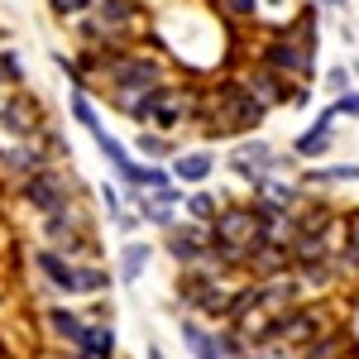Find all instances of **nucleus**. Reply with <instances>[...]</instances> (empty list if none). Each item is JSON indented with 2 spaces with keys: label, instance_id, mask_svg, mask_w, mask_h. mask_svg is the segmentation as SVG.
Wrapping results in <instances>:
<instances>
[{
  "label": "nucleus",
  "instance_id": "nucleus-1",
  "mask_svg": "<svg viewBox=\"0 0 359 359\" xmlns=\"http://www.w3.org/2000/svg\"><path fill=\"white\" fill-rule=\"evenodd\" d=\"M264 120H269V106L254 101L240 77H221V82L201 86V130H206V139H235L240 144Z\"/></svg>",
  "mask_w": 359,
  "mask_h": 359
},
{
  "label": "nucleus",
  "instance_id": "nucleus-2",
  "mask_svg": "<svg viewBox=\"0 0 359 359\" xmlns=\"http://www.w3.org/2000/svg\"><path fill=\"white\" fill-rule=\"evenodd\" d=\"M29 264H34V273L43 278V287L53 292L57 302H101V297H111V287H115V269H106V264H77V259H67V254H57L48 245L34 249Z\"/></svg>",
  "mask_w": 359,
  "mask_h": 359
},
{
  "label": "nucleus",
  "instance_id": "nucleus-3",
  "mask_svg": "<svg viewBox=\"0 0 359 359\" xmlns=\"http://www.w3.org/2000/svg\"><path fill=\"white\" fill-rule=\"evenodd\" d=\"M39 235H43V245H48V249L67 254V259H77V264H101L96 216L86 211L82 201H72V206L57 211V216H43V221H39Z\"/></svg>",
  "mask_w": 359,
  "mask_h": 359
},
{
  "label": "nucleus",
  "instance_id": "nucleus-4",
  "mask_svg": "<svg viewBox=\"0 0 359 359\" xmlns=\"http://www.w3.org/2000/svg\"><path fill=\"white\" fill-rule=\"evenodd\" d=\"M15 196L25 201L29 211L43 221V216H57V211H67L72 201H82L77 196V177H72V168H39V172H29V177H20L15 182Z\"/></svg>",
  "mask_w": 359,
  "mask_h": 359
},
{
  "label": "nucleus",
  "instance_id": "nucleus-5",
  "mask_svg": "<svg viewBox=\"0 0 359 359\" xmlns=\"http://www.w3.org/2000/svg\"><path fill=\"white\" fill-rule=\"evenodd\" d=\"M225 168H230L245 187H254L259 177H287V172L297 168V158H292V154H278L264 135H249V139H240V144L230 149Z\"/></svg>",
  "mask_w": 359,
  "mask_h": 359
},
{
  "label": "nucleus",
  "instance_id": "nucleus-6",
  "mask_svg": "<svg viewBox=\"0 0 359 359\" xmlns=\"http://www.w3.org/2000/svg\"><path fill=\"white\" fill-rule=\"evenodd\" d=\"M331 326H335L331 302H326V297H306L302 306H292L287 316H278V321H273V340L292 345V350H306V345H316Z\"/></svg>",
  "mask_w": 359,
  "mask_h": 359
},
{
  "label": "nucleus",
  "instance_id": "nucleus-7",
  "mask_svg": "<svg viewBox=\"0 0 359 359\" xmlns=\"http://www.w3.org/2000/svg\"><path fill=\"white\" fill-rule=\"evenodd\" d=\"M211 240L216 245H230V249H254L264 240V225H259V211H254V201H225L216 225H211Z\"/></svg>",
  "mask_w": 359,
  "mask_h": 359
},
{
  "label": "nucleus",
  "instance_id": "nucleus-8",
  "mask_svg": "<svg viewBox=\"0 0 359 359\" xmlns=\"http://www.w3.org/2000/svg\"><path fill=\"white\" fill-rule=\"evenodd\" d=\"M163 254L177 264V269H196V264L211 254V225L177 221V225L163 235Z\"/></svg>",
  "mask_w": 359,
  "mask_h": 359
},
{
  "label": "nucleus",
  "instance_id": "nucleus-9",
  "mask_svg": "<svg viewBox=\"0 0 359 359\" xmlns=\"http://www.w3.org/2000/svg\"><path fill=\"white\" fill-rule=\"evenodd\" d=\"M43 130H48L43 106H39L29 91H10V101H5V111H0V135L5 139H39Z\"/></svg>",
  "mask_w": 359,
  "mask_h": 359
},
{
  "label": "nucleus",
  "instance_id": "nucleus-10",
  "mask_svg": "<svg viewBox=\"0 0 359 359\" xmlns=\"http://www.w3.org/2000/svg\"><path fill=\"white\" fill-rule=\"evenodd\" d=\"M306 302V287L297 273H283V278H269V283H254V306L264 311V316H287L292 306Z\"/></svg>",
  "mask_w": 359,
  "mask_h": 359
},
{
  "label": "nucleus",
  "instance_id": "nucleus-11",
  "mask_svg": "<svg viewBox=\"0 0 359 359\" xmlns=\"http://www.w3.org/2000/svg\"><path fill=\"white\" fill-rule=\"evenodd\" d=\"M43 331H48V340L62 345V350H82L91 321H86V311H77L72 302H53V306H43Z\"/></svg>",
  "mask_w": 359,
  "mask_h": 359
},
{
  "label": "nucleus",
  "instance_id": "nucleus-12",
  "mask_svg": "<svg viewBox=\"0 0 359 359\" xmlns=\"http://www.w3.org/2000/svg\"><path fill=\"white\" fill-rule=\"evenodd\" d=\"M335 120H340V115L326 106V111L316 115L302 135L292 139V158H297V163H321V158L331 154V149H335Z\"/></svg>",
  "mask_w": 359,
  "mask_h": 359
},
{
  "label": "nucleus",
  "instance_id": "nucleus-13",
  "mask_svg": "<svg viewBox=\"0 0 359 359\" xmlns=\"http://www.w3.org/2000/svg\"><path fill=\"white\" fill-rule=\"evenodd\" d=\"M168 172H172V182H177L182 192H196V187L211 182V172H216V154H211V149H182V154L168 163Z\"/></svg>",
  "mask_w": 359,
  "mask_h": 359
},
{
  "label": "nucleus",
  "instance_id": "nucleus-14",
  "mask_svg": "<svg viewBox=\"0 0 359 359\" xmlns=\"http://www.w3.org/2000/svg\"><path fill=\"white\" fill-rule=\"evenodd\" d=\"M283 273H292V254L283 245L259 240V245L245 254V278L249 283H269V278H283Z\"/></svg>",
  "mask_w": 359,
  "mask_h": 359
},
{
  "label": "nucleus",
  "instance_id": "nucleus-15",
  "mask_svg": "<svg viewBox=\"0 0 359 359\" xmlns=\"http://www.w3.org/2000/svg\"><path fill=\"white\" fill-rule=\"evenodd\" d=\"M240 82H245V86H249V96H254V101H264L269 111H273V106H287V101H292V91H297L292 82H283L278 72H269L264 62L245 67V72H240Z\"/></svg>",
  "mask_w": 359,
  "mask_h": 359
},
{
  "label": "nucleus",
  "instance_id": "nucleus-16",
  "mask_svg": "<svg viewBox=\"0 0 359 359\" xmlns=\"http://www.w3.org/2000/svg\"><path fill=\"white\" fill-rule=\"evenodd\" d=\"M154 254H158V245H149V240H125L120 254H115V283H139L149 273Z\"/></svg>",
  "mask_w": 359,
  "mask_h": 359
},
{
  "label": "nucleus",
  "instance_id": "nucleus-17",
  "mask_svg": "<svg viewBox=\"0 0 359 359\" xmlns=\"http://www.w3.org/2000/svg\"><path fill=\"white\" fill-rule=\"evenodd\" d=\"M91 144H96V154H101V158H106V168H111V177L115 182H120V187H125V182H130V177H135V149H130V144H120V139L111 135V130H101V135L91 139Z\"/></svg>",
  "mask_w": 359,
  "mask_h": 359
},
{
  "label": "nucleus",
  "instance_id": "nucleus-18",
  "mask_svg": "<svg viewBox=\"0 0 359 359\" xmlns=\"http://www.w3.org/2000/svg\"><path fill=\"white\" fill-rule=\"evenodd\" d=\"M306 192H326V187H350L359 182V163H311L306 172H297Z\"/></svg>",
  "mask_w": 359,
  "mask_h": 359
},
{
  "label": "nucleus",
  "instance_id": "nucleus-19",
  "mask_svg": "<svg viewBox=\"0 0 359 359\" xmlns=\"http://www.w3.org/2000/svg\"><path fill=\"white\" fill-rule=\"evenodd\" d=\"M340 278H359V206L340 211V254H335Z\"/></svg>",
  "mask_w": 359,
  "mask_h": 359
},
{
  "label": "nucleus",
  "instance_id": "nucleus-20",
  "mask_svg": "<svg viewBox=\"0 0 359 359\" xmlns=\"http://www.w3.org/2000/svg\"><path fill=\"white\" fill-rule=\"evenodd\" d=\"M177 335H182V345H187L192 359H221V350H216V326H206L196 316H177Z\"/></svg>",
  "mask_w": 359,
  "mask_h": 359
},
{
  "label": "nucleus",
  "instance_id": "nucleus-21",
  "mask_svg": "<svg viewBox=\"0 0 359 359\" xmlns=\"http://www.w3.org/2000/svg\"><path fill=\"white\" fill-rule=\"evenodd\" d=\"M130 149H135V158H144V163H172L182 154V144L172 135H163V130H139Z\"/></svg>",
  "mask_w": 359,
  "mask_h": 359
},
{
  "label": "nucleus",
  "instance_id": "nucleus-22",
  "mask_svg": "<svg viewBox=\"0 0 359 359\" xmlns=\"http://www.w3.org/2000/svg\"><path fill=\"white\" fill-rule=\"evenodd\" d=\"M225 196H216L211 187H196V192L182 196V221H196V225H216V216H221Z\"/></svg>",
  "mask_w": 359,
  "mask_h": 359
},
{
  "label": "nucleus",
  "instance_id": "nucleus-23",
  "mask_svg": "<svg viewBox=\"0 0 359 359\" xmlns=\"http://www.w3.org/2000/svg\"><path fill=\"white\" fill-rule=\"evenodd\" d=\"M67 111H72V120H77L91 139L106 130V125H101V111H96V101H91V91H72V96H67Z\"/></svg>",
  "mask_w": 359,
  "mask_h": 359
},
{
  "label": "nucleus",
  "instance_id": "nucleus-24",
  "mask_svg": "<svg viewBox=\"0 0 359 359\" xmlns=\"http://www.w3.org/2000/svg\"><path fill=\"white\" fill-rule=\"evenodd\" d=\"M96 201H101V211H106V221H115V216H125V211H130V192H125V187H120V182H101V187H96Z\"/></svg>",
  "mask_w": 359,
  "mask_h": 359
},
{
  "label": "nucleus",
  "instance_id": "nucleus-25",
  "mask_svg": "<svg viewBox=\"0 0 359 359\" xmlns=\"http://www.w3.org/2000/svg\"><path fill=\"white\" fill-rule=\"evenodd\" d=\"M20 82H25V62H20L15 48L0 43V86H5V91H20Z\"/></svg>",
  "mask_w": 359,
  "mask_h": 359
},
{
  "label": "nucleus",
  "instance_id": "nucleus-26",
  "mask_svg": "<svg viewBox=\"0 0 359 359\" xmlns=\"http://www.w3.org/2000/svg\"><path fill=\"white\" fill-rule=\"evenodd\" d=\"M216 350H221V359H249V345L235 326H216Z\"/></svg>",
  "mask_w": 359,
  "mask_h": 359
},
{
  "label": "nucleus",
  "instance_id": "nucleus-27",
  "mask_svg": "<svg viewBox=\"0 0 359 359\" xmlns=\"http://www.w3.org/2000/svg\"><path fill=\"white\" fill-rule=\"evenodd\" d=\"M48 10H53V20H62V25H77V20H86L96 10V0H48Z\"/></svg>",
  "mask_w": 359,
  "mask_h": 359
},
{
  "label": "nucleus",
  "instance_id": "nucleus-28",
  "mask_svg": "<svg viewBox=\"0 0 359 359\" xmlns=\"http://www.w3.org/2000/svg\"><path fill=\"white\" fill-rule=\"evenodd\" d=\"M249 359H302V350H292V345H283V340H264V345H254Z\"/></svg>",
  "mask_w": 359,
  "mask_h": 359
},
{
  "label": "nucleus",
  "instance_id": "nucleus-29",
  "mask_svg": "<svg viewBox=\"0 0 359 359\" xmlns=\"http://www.w3.org/2000/svg\"><path fill=\"white\" fill-rule=\"evenodd\" d=\"M350 77H355V72H350V67H340V62H335V67H326V91H331V96L355 91V82H350Z\"/></svg>",
  "mask_w": 359,
  "mask_h": 359
},
{
  "label": "nucleus",
  "instance_id": "nucleus-30",
  "mask_svg": "<svg viewBox=\"0 0 359 359\" xmlns=\"http://www.w3.org/2000/svg\"><path fill=\"white\" fill-rule=\"evenodd\" d=\"M331 111L340 115V120H350V115L359 120V91H345V96H335V101H331Z\"/></svg>",
  "mask_w": 359,
  "mask_h": 359
},
{
  "label": "nucleus",
  "instance_id": "nucleus-31",
  "mask_svg": "<svg viewBox=\"0 0 359 359\" xmlns=\"http://www.w3.org/2000/svg\"><path fill=\"white\" fill-rule=\"evenodd\" d=\"M115 235H135V230H139V225H144V221H139V211H135V206H130V211H125V216H115Z\"/></svg>",
  "mask_w": 359,
  "mask_h": 359
},
{
  "label": "nucleus",
  "instance_id": "nucleus-32",
  "mask_svg": "<svg viewBox=\"0 0 359 359\" xmlns=\"http://www.w3.org/2000/svg\"><path fill=\"white\" fill-rule=\"evenodd\" d=\"M287 106H292V111H306V106H311V86H297V91H292V101H287Z\"/></svg>",
  "mask_w": 359,
  "mask_h": 359
},
{
  "label": "nucleus",
  "instance_id": "nucleus-33",
  "mask_svg": "<svg viewBox=\"0 0 359 359\" xmlns=\"http://www.w3.org/2000/svg\"><path fill=\"white\" fill-rule=\"evenodd\" d=\"M72 359H120V355H91V350H77Z\"/></svg>",
  "mask_w": 359,
  "mask_h": 359
},
{
  "label": "nucleus",
  "instance_id": "nucleus-34",
  "mask_svg": "<svg viewBox=\"0 0 359 359\" xmlns=\"http://www.w3.org/2000/svg\"><path fill=\"white\" fill-rule=\"evenodd\" d=\"M144 359H168V355L158 350V345H144Z\"/></svg>",
  "mask_w": 359,
  "mask_h": 359
},
{
  "label": "nucleus",
  "instance_id": "nucleus-35",
  "mask_svg": "<svg viewBox=\"0 0 359 359\" xmlns=\"http://www.w3.org/2000/svg\"><path fill=\"white\" fill-rule=\"evenodd\" d=\"M321 5H331V10H345V5H350V0H321Z\"/></svg>",
  "mask_w": 359,
  "mask_h": 359
}]
</instances>
